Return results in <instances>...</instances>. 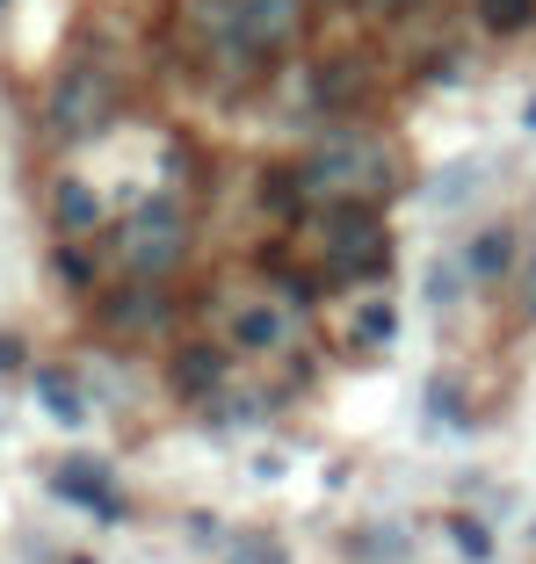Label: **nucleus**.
<instances>
[{"instance_id": "1", "label": "nucleus", "mask_w": 536, "mask_h": 564, "mask_svg": "<svg viewBox=\"0 0 536 564\" xmlns=\"http://www.w3.org/2000/svg\"><path fill=\"white\" fill-rule=\"evenodd\" d=\"M399 188V160L385 138L369 131H326L298 166V196H334V203H377Z\"/></svg>"}, {"instance_id": "2", "label": "nucleus", "mask_w": 536, "mask_h": 564, "mask_svg": "<svg viewBox=\"0 0 536 564\" xmlns=\"http://www.w3.org/2000/svg\"><path fill=\"white\" fill-rule=\"evenodd\" d=\"M117 253H124V268H131V275H168V268L189 253V217H182V203H168V196L138 203V210L124 217V232H117Z\"/></svg>"}, {"instance_id": "3", "label": "nucleus", "mask_w": 536, "mask_h": 564, "mask_svg": "<svg viewBox=\"0 0 536 564\" xmlns=\"http://www.w3.org/2000/svg\"><path fill=\"white\" fill-rule=\"evenodd\" d=\"M392 261V239L385 225H377V210L369 203H334V217H326V268L334 275H385Z\"/></svg>"}, {"instance_id": "4", "label": "nucleus", "mask_w": 536, "mask_h": 564, "mask_svg": "<svg viewBox=\"0 0 536 564\" xmlns=\"http://www.w3.org/2000/svg\"><path fill=\"white\" fill-rule=\"evenodd\" d=\"M51 138H66V145H81V138L109 131V117H117V87L101 80L95 66H73L66 80L51 87Z\"/></svg>"}, {"instance_id": "5", "label": "nucleus", "mask_w": 536, "mask_h": 564, "mask_svg": "<svg viewBox=\"0 0 536 564\" xmlns=\"http://www.w3.org/2000/svg\"><path fill=\"white\" fill-rule=\"evenodd\" d=\"M304 22V0H233V36L239 51H283Z\"/></svg>"}, {"instance_id": "6", "label": "nucleus", "mask_w": 536, "mask_h": 564, "mask_svg": "<svg viewBox=\"0 0 536 564\" xmlns=\"http://www.w3.org/2000/svg\"><path fill=\"white\" fill-rule=\"evenodd\" d=\"M290 333H298V312L276 304V297H247L233 312V348L239 355H276V348H290Z\"/></svg>"}, {"instance_id": "7", "label": "nucleus", "mask_w": 536, "mask_h": 564, "mask_svg": "<svg viewBox=\"0 0 536 564\" xmlns=\"http://www.w3.org/2000/svg\"><path fill=\"white\" fill-rule=\"evenodd\" d=\"M51 492L95 507L101 521H117V492H109V470H101V456H73V464H58V470H51Z\"/></svg>"}, {"instance_id": "8", "label": "nucleus", "mask_w": 536, "mask_h": 564, "mask_svg": "<svg viewBox=\"0 0 536 564\" xmlns=\"http://www.w3.org/2000/svg\"><path fill=\"white\" fill-rule=\"evenodd\" d=\"M36 405H44L58 427H87V391L66 377V369H36Z\"/></svg>"}, {"instance_id": "9", "label": "nucleus", "mask_w": 536, "mask_h": 564, "mask_svg": "<svg viewBox=\"0 0 536 564\" xmlns=\"http://www.w3.org/2000/svg\"><path fill=\"white\" fill-rule=\"evenodd\" d=\"M507 261H515V232H507V225H486V232L464 247V275L471 282H501Z\"/></svg>"}, {"instance_id": "10", "label": "nucleus", "mask_w": 536, "mask_h": 564, "mask_svg": "<svg viewBox=\"0 0 536 564\" xmlns=\"http://www.w3.org/2000/svg\"><path fill=\"white\" fill-rule=\"evenodd\" d=\"M51 217H58V232H95V225H101V196L66 174V182L51 188Z\"/></svg>"}, {"instance_id": "11", "label": "nucleus", "mask_w": 536, "mask_h": 564, "mask_svg": "<svg viewBox=\"0 0 536 564\" xmlns=\"http://www.w3.org/2000/svg\"><path fill=\"white\" fill-rule=\"evenodd\" d=\"M218 383H225V348H182V355H174V391L211 399Z\"/></svg>"}, {"instance_id": "12", "label": "nucleus", "mask_w": 536, "mask_h": 564, "mask_svg": "<svg viewBox=\"0 0 536 564\" xmlns=\"http://www.w3.org/2000/svg\"><path fill=\"white\" fill-rule=\"evenodd\" d=\"M529 15H536V0H479V22H486L493 36H515V30H529Z\"/></svg>"}, {"instance_id": "13", "label": "nucleus", "mask_w": 536, "mask_h": 564, "mask_svg": "<svg viewBox=\"0 0 536 564\" xmlns=\"http://www.w3.org/2000/svg\"><path fill=\"white\" fill-rule=\"evenodd\" d=\"M225 564H290V550L276 543V535H261V529H247L233 550H225Z\"/></svg>"}, {"instance_id": "14", "label": "nucleus", "mask_w": 536, "mask_h": 564, "mask_svg": "<svg viewBox=\"0 0 536 564\" xmlns=\"http://www.w3.org/2000/svg\"><path fill=\"white\" fill-rule=\"evenodd\" d=\"M392 333H399V312H392V304H363V312H355V340H363V348H385Z\"/></svg>"}, {"instance_id": "15", "label": "nucleus", "mask_w": 536, "mask_h": 564, "mask_svg": "<svg viewBox=\"0 0 536 564\" xmlns=\"http://www.w3.org/2000/svg\"><path fill=\"white\" fill-rule=\"evenodd\" d=\"M160 297H109V326H152Z\"/></svg>"}, {"instance_id": "16", "label": "nucleus", "mask_w": 536, "mask_h": 564, "mask_svg": "<svg viewBox=\"0 0 536 564\" xmlns=\"http://www.w3.org/2000/svg\"><path fill=\"white\" fill-rule=\"evenodd\" d=\"M428 413H436L442 427H457V420H464V405H457V383H450V377L428 383Z\"/></svg>"}, {"instance_id": "17", "label": "nucleus", "mask_w": 536, "mask_h": 564, "mask_svg": "<svg viewBox=\"0 0 536 564\" xmlns=\"http://www.w3.org/2000/svg\"><path fill=\"white\" fill-rule=\"evenodd\" d=\"M450 535H457V550H464V557H493V535L486 529H479V521H450Z\"/></svg>"}, {"instance_id": "18", "label": "nucleus", "mask_w": 536, "mask_h": 564, "mask_svg": "<svg viewBox=\"0 0 536 564\" xmlns=\"http://www.w3.org/2000/svg\"><path fill=\"white\" fill-rule=\"evenodd\" d=\"M22 362V340H8V333H0V369H15Z\"/></svg>"}, {"instance_id": "19", "label": "nucleus", "mask_w": 536, "mask_h": 564, "mask_svg": "<svg viewBox=\"0 0 536 564\" xmlns=\"http://www.w3.org/2000/svg\"><path fill=\"white\" fill-rule=\"evenodd\" d=\"M369 8H385V15H406V8H414V0H369Z\"/></svg>"}, {"instance_id": "20", "label": "nucleus", "mask_w": 536, "mask_h": 564, "mask_svg": "<svg viewBox=\"0 0 536 564\" xmlns=\"http://www.w3.org/2000/svg\"><path fill=\"white\" fill-rule=\"evenodd\" d=\"M522 123H529V131H536V95H529V109H522Z\"/></svg>"}, {"instance_id": "21", "label": "nucleus", "mask_w": 536, "mask_h": 564, "mask_svg": "<svg viewBox=\"0 0 536 564\" xmlns=\"http://www.w3.org/2000/svg\"><path fill=\"white\" fill-rule=\"evenodd\" d=\"M522 304H529V318H536V290H529V297H522Z\"/></svg>"}, {"instance_id": "22", "label": "nucleus", "mask_w": 536, "mask_h": 564, "mask_svg": "<svg viewBox=\"0 0 536 564\" xmlns=\"http://www.w3.org/2000/svg\"><path fill=\"white\" fill-rule=\"evenodd\" d=\"M73 564H95V557H73Z\"/></svg>"}, {"instance_id": "23", "label": "nucleus", "mask_w": 536, "mask_h": 564, "mask_svg": "<svg viewBox=\"0 0 536 564\" xmlns=\"http://www.w3.org/2000/svg\"><path fill=\"white\" fill-rule=\"evenodd\" d=\"M0 8H8V0H0Z\"/></svg>"}]
</instances>
